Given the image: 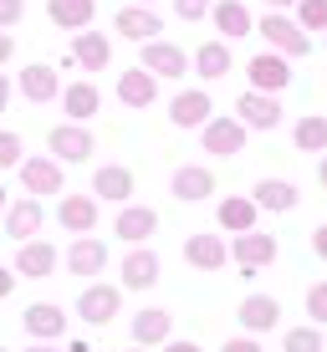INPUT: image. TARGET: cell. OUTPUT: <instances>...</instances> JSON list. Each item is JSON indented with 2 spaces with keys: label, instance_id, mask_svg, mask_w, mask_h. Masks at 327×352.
Wrapping results in <instances>:
<instances>
[{
  "label": "cell",
  "instance_id": "obj_4",
  "mask_svg": "<svg viewBox=\"0 0 327 352\" xmlns=\"http://www.w3.org/2000/svg\"><path fill=\"white\" fill-rule=\"evenodd\" d=\"M246 123L240 118H210V123L200 128V138H204V153H215V159H235L240 148H246Z\"/></svg>",
  "mask_w": 327,
  "mask_h": 352
},
{
  "label": "cell",
  "instance_id": "obj_35",
  "mask_svg": "<svg viewBox=\"0 0 327 352\" xmlns=\"http://www.w3.org/2000/svg\"><path fill=\"white\" fill-rule=\"evenodd\" d=\"M297 26L302 31H327V0H297Z\"/></svg>",
  "mask_w": 327,
  "mask_h": 352
},
{
  "label": "cell",
  "instance_id": "obj_18",
  "mask_svg": "<svg viewBox=\"0 0 327 352\" xmlns=\"http://www.w3.org/2000/svg\"><path fill=\"white\" fill-rule=\"evenodd\" d=\"M67 271L72 276H103L107 271V245L98 235H77L72 250H67Z\"/></svg>",
  "mask_w": 327,
  "mask_h": 352
},
{
  "label": "cell",
  "instance_id": "obj_34",
  "mask_svg": "<svg viewBox=\"0 0 327 352\" xmlns=\"http://www.w3.org/2000/svg\"><path fill=\"white\" fill-rule=\"evenodd\" d=\"M282 352H322V327H292L282 337Z\"/></svg>",
  "mask_w": 327,
  "mask_h": 352
},
{
  "label": "cell",
  "instance_id": "obj_19",
  "mask_svg": "<svg viewBox=\"0 0 327 352\" xmlns=\"http://www.w3.org/2000/svg\"><path fill=\"white\" fill-rule=\"evenodd\" d=\"M169 194H174V199H184V204H200V199H210V194H215V174H210L204 164H184V168H174Z\"/></svg>",
  "mask_w": 327,
  "mask_h": 352
},
{
  "label": "cell",
  "instance_id": "obj_30",
  "mask_svg": "<svg viewBox=\"0 0 327 352\" xmlns=\"http://www.w3.org/2000/svg\"><path fill=\"white\" fill-rule=\"evenodd\" d=\"M98 107H103V92L92 87V82H72V87H62V113H67V123H87Z\"/></svg>",
  "mask_w": 327,
  "mask_h": 352
},
{
  "label": "cell",
  "instance_id": "obj_8",
  "mask_svg": "<svg viewBox=\"0 0 327 352\" xmlns=\"http://www.w3.org/2000/svg\"><path fill=\"white\" fill-rule=\"evenodd\" d=\"M235 113H240V123L256 128V133H271L276 123H282V102H276L271 92H256V87L235 97Z\"/></svg>",
  "mask_w": 327,
  "mask_h": 352
},
{
  "label": "cell",
  "instance_id": "obj_12",
  "mask_svg": "<svg viewBox=\"0 0 327 352\" xmlns=\"http://www.w3.org/2000/svg\"><path fill=\"white\" fill-rule=\"evenodd\" d=\"M56 245L52 240H21V250H16V276H26V281H41V276H52L56 271Z\"/></svg>",
  "mask_w": 327,
  "mask_h": 352
},
{
  "label": "cell",
  "instance_id": "obj_9",
  "mask_svg": "<svg viewBox=\"0 0 327 352\" xmlns=\"http://www.w3.org/2000/svg\"><path fill=\"white\" fill-rule=\"evenodd\" d=\"M21 168V184H26V194H36V199H41V194H62V164L52 159V153H41V159H21L16 164Z\"/></svg>",
  "mask_w": 327,
  "mask_h": 352
},
{
  "label": "cell",
  "instance_id": "obj_52",
  "mask_svg": "<svg viewBox=\"0 0 327 352\" xmlns=\"http://www.w3.org/2000/svg\"><path fill=\"white\" fill-rule=\"evenodd\" d=\"M0 352H10V347H0Z\"/></svg>",
  "mask_w": 327,
  "mask_h": 352
},
{
  "label": "cell",
  "instance_id": "obj_38",
  "mask_svg": "<svg viewBox=\"0 0 327 352\" xmlns=\"http://www.w3.org/2000/svg\"><path fill=\"white\" fill-rule=\"evenodd\" d=\"M210 6H215V0H174V16L179 21H204V16H210Z\"/></svg>",
  "mask_w": 327,
  "mask_h": 352
},
{
  "label": "cell",
  "instance_id": "obj_37",
  "mask_svg": "<svg viewBox=\"0 0 327 352\" xmlns=\"http://www.w3.org/2000/svg\"><path fill=\"white\" fill-rule=\"evenodd\" d=\"M307 317H312V327H327V281L307 291Z\"/></svg>",
  "mask_w": 327,
  "mask_h": 352
},
{
  "label": "cell",
  "instance_id": "obj_3",
  "mask_svg": "<svg viewBox=\"0 0 327 352\" xmlns=\"http://www.w3.org/2000/svg\"><path fill=\"white\" fill-rule=\"evenodd\" d=\"M123 311V286H107V281H92V286H82V296H77V317L82 322H92V327H107Z\"/></svg>",
  "mask_w": 327,
  "mask_h": 352
},
{
  "label": "cell",
  "instance_id": "obj_47",
  "mask_svg": "<svg viewBox=\"0 0 327 352\" xmlns=\"http://www.w3.org/2000/svg\"><path fill=\"white\" fill-rule=\"evenodd\" d=\"M26 352H62V347H56V342H31Z\"/></svg>",
  "mask_w": 327,
  "mask_h": 352
},
{
  "label": "cell",
  "instance_id": "obj_10",
  "mask_svg": "<svg viewBox=\"0 0 327 352\" xmlns=\"http://www.w3.org/2000/svg\"><path fill=\"white\" fill-rule=\"evenodd\" d=\"M21 327L31 332V342H56V337L67 332V311L56 307V301H31L26 317H21Z\"/></svg>",
  "mask_w": 327,
  "mask_h": 352
},
{
  "label": "cell",
  "instance_id": "obj_27",
  "mask_svg": "<svg viewBox=\"0 0 327 352\" xmlns=\"http://www.w3.org/2000/svg\"><path fill=\"white\" fill-rule=\"evenodd\" d=\"M210 16H215V31H220L225 41H235V36H251V31H256V16H251L240 0H215Z\"/></svg>",
  "mask_w": 327,
  "mask_h": 352
},
{
  "label": "cell",
  "instance_id": "obj_33",
  "mask_svg": "<svg viewBox=\"0 0 327 352\" xmlns=\"http://www.w3.org/2000/svg\"><path fill=\"white\" fill-rule=\"evenodd\" d=\"M292 143L302 153H327V118L322 113H307V118H297V128H292Z\"/></svg>",
  "mask_w": 327,
  "mask_h": 352
},
{
  "label": "cell",
  "instance_id": "obj_40",
  "mask_svg": "<svg viewBox=\"0 0 327 352\" xmlns=\"http://www.w3.org/2000/svg\"><path fill=\"white\" fill-rule=\"evenodd\" d=\"M220 352H261V342H256V337L246 332V337H230V342H225Z\"/></svg>",
  "mask_w": 327,
  "mask_h": 352
},
{
  "label": "cell",
  "instance_id": "obj_29",
  "mask_svg": "<svg viewBox=\"0 0 327 352\" xmlns=\"http://www.w3.org/2000/svg\"><path fill=\"white\" fill-rule=\"evenodd\" d=\"M154 281H159V256L143 250V245H133L128 261H123V291H149Z\"/></svg>",
  "mask_w": 327,
  "mask_h": 352
},
{
  "label": "cell",
  "instance_id": "obj_6",
  "mask_svg": "<svg viewBox=\"0 0 327 352\" xmlns=\"http://www.w3.org/2000/svg\"><path fill=\"white\" fill-rule=\"evenodd\" d=\"M230 261H235L246 276L266 271V265L276 261V235H261V230H246V235H235V245H230Z\"/></svg>",
  "mask_w": 327,
  "mask_h": 352
},
{
  "label": "cell",
  "instance_id": "obj_2",
  "mask_svg": "<svg viewBox=\"0 0 327 352\" xmlns=\"http://www.w3.org/2000/svg\"><path fill=\"white\" fill-rule=\"evenodd\" d=\"M46 153H52L56 164H87L92 153H98V143H92V133L82 123H56L46 133Z\"/></svg>",
  "mask_w": 327,
  "mask_h": 352
},
{
  "label": "cell",
  "instance_id": "obj_13",
  "mask_svg": "<svg viewBox=\"0 0 327 352\" xmlns=\"http://www.w3.org/2000/svg\"><path fill=\"white\" fill-rule=\"evenodd\" d=\"M56 220H62V230H72V235H92V230H98V199H92V194H62Z\"/></svg>",
  "mask_w": 327,
  "mask_h": 352
},
{
  "label": "cell",
  "instance_id": "obj_43",
  "mask_svg": "<svg viewBox=\"0 0 327 352\" xmlns=\"http://www.w3.org/2000/svg\"><path fill=\"white\" fill-rule=\"evenodd\" d=\"M10 291H16V276H10V265H0V301H6Z\"/></svg>",
  "mask_w": 327,
  "mask_h": 352
},
{
  "label": "cell",
  "instance_id": "obj_28",
  "mask_svg": "<svg viewBox=\"0 0 327 352\" xmlns=\"http://www.w3.org/2000/svg\"><path fill=\"white\" fill-rule=\"evenodd\" d=\"M46 16L62 31H87L92 16H98V0H46Z\"/></svg>",
  "mask_w": 327,
  "mask_h": 352
},
{
  "label": "cell",
  "instance_id": "obj_46",
  "mask_svg": "<svg viewBox=\"0 0 327 352\" xmlns=\"http://www.w3.org/2000/svg\"><path fill=\"white\" fill-rule=\"evenodd\" d=\"M297 0H266V10H292Z\"/></svg>",
  "mask_w": 327,
  "mask_h": 352
},
{
  "label": "cell",
  "instance_id": "obj_32",
  "mask_svg": "<svg viewBox=\"0 0 327 352\" xmlns=\"http://www.w3.org/2000/svg\"><path fill=\"white\" fill-rule=\"evenodd\" d=\"M256 199L251 194H230V199H220V230H230V235H246V230H256Z\"/></svg>",
  "mask_w": 327,
  "mask_h": 352
},
{
  "label": "cell",
  "instance_id": "obj_14",
  "mask_svg": "<svg viewBox=\"0 0 327 352\" xmlns=\"http://www.w3.org/2000/svg\"><path fill=\"white\" fill-rule=\"evenodd\" d=\"M154 230H159V214H154L149 204H123V210H118V220H113V235L128 240V245H143Z\"/></svg>",
  "mask_w": 327,
  "mask_h": 352
},
{
  "label": "cell",
  "instance_id": "obj_48",
  "mask_svg": "<svg viewBox=\"0 0 327 352\" xmlns=\"http://www.w3.org/2000/svg\"><path fill=\"white\" fill-rule=\"evenodd\" d=\"M317 184L327 189V153H322V164H317Z\"/></svg>",
  "mask_w": 327,
  "mask_h": 352
},
{
  "label": "cell",
  "instance_id": "obj_31",
  "mask_svg": "<svg viewBox=\"0 0 327 352\" xmlns=\"http://www.w3.org/2000/svg\"><path fill=\"white\" fill-rule=\"evenodd\" d=\"M189 67H195V77H204V82H220L230 72V46L225 41H200L195 56H189Z\"/></svg>",
  "mask_w": 327,
  "mask_h": 352
},
{
  "label": "cell",
  "instance_id": "obj_26",
  "mask_svg": "<svg viewBox=\"0 0 327 352\" xmlns=\"http://www.w3.org/2000/svg\"><path fill=\"white\" fill-rule=\"evenodd\" d=\"M21 97H26V102H52V97H62V77L46 62L21 67Z\"/></svg>",
  "mask_w": 327,
  "mask_h": 352
},
{
  "label": "cell",
  "instance_id": "obj_45",
  "mask_svg": "<svg viewBox=\"0 0 327 352\" xmlns=\"http://www.w3.org/2000/svg\"><path fill=\"white\" fill-rule=\"evenodd\" d=\"M6 107H10V77L0 72V113H6Z\"/></svg>",
  "mask_w": 327,
  "mask_h": 352
},
{
  "label": "cell",
  "instance_id": "obj_11",
  "mask_svg": "<svg viewBox=\"0 0 327 352\" xmlns=\"http://www.w3.org/2000/svg\"><path fill=\"white\" fill-rule=\"evenodd\" d=\"M210 113H215V102H210L204 87H189V92H179L174 102H169V123L174 128H204Z\"/></svg>",
  "mask_w": 327,
  "mask_h": 352
},
{
  "label": "cell",
  "instance_id": "obj_15",
  "mask_svg": "<svg viewBox=\"0 0 327 352\" xmlns=\"http://www.w3.org/2000/svg\"><path fill=\"white\" fill-rule=\"evenodd\" d=\"M154 97H159V77L143 67H128L118 72V102L123 107H154Z\"/></svg>",
  "mask_w": 327,
  "mask_h": 352
},
{
  "label": "cell",
  "instance_id": "obj_51",
  "mask_svg": "<svg viewBox=\"0 0 327 352\" xmlns=\"http://www.w3.org/2000/svg\"><path fill=\"white\" fill-rule=\"evenodd\" d=\"M128 352H143V347H133V342H128Z\"/></svg>",
  "mask_w": 327,
  "mask_h": 352
},
{
  "label": "cell",
  "instance_id": "obj_7",
  "mask_svg": "<svg viewBox=\"0 0 327 352\" xmlns=\"http://www.w3.org/2000/svg\"><path fill=\"white\" fill-rule=\"evenodd\" d=\"M138 67L143 72H154V77H184L189 72V56H184V46H174V41H159V36H154V41H143V56H138Z\"/></svg>",
  "mask_w": 327,
  "mask_h": 352
},
{
  "label": "cell",
  "instance_id": "obj_21",
  "mask_svg": "<svg viewBox=\"0 0 327 352\" xmlns=\"http://www.w3.org/2000/svg\"><path fill=\"white\" fill-rule=\"evenodd\" d=\"M72 62H77L82 72H103L107 62H113V41H107L103 31H77L72 36Z\"/></svg>",
  "mask_w": 327,
  "mask_h": 352
},
{
  "label": "cell",
  "instance_id": "obj_44",
  "mask_svg": "<svg viewBox=\"0 0 327 352\" xmlns=\"http://www.w3.org/2000/svg\"><path fill=\"white\" fill-rule=\"evenodd\" d=\"M164 352H204L200 342H184V337H179V342H164Z\"/></svg>",
  "mask_w": 327,
  "mask_h": 352
},
{
  "label": "cell",
  "instance_id": "obj_50",
  "mask_svg": "<svg viewBox=\"0 0 327 352\" xmlns=\"http://www.w3.org/2000/svg\"><path fill=\"white\" fill-rule=\"evenodd\" d=\"M133 6H159V0H133Z\"/></svg>",
  "mask_w": 327,
  "mask_h": 352
},
{
  "label": "cell",
  "instance_id": "obj_5",
  "mask_svg": "<svg viewBox=\"0 0 327 352\" xmlns=\"http://www.w3.org/2000/svg\"><path fill=\"white\" fill-rule=\"evenodd\" d=\"M246 77H251V87L256 92H286L292 87V67H286V56L282 52H261V56H251L246 62Z\"/></svg>",
  "mask_w": 327,
  "mask_h": 352
},
{
  "label": "cell",
  "instance_id": "obj_22",
  "mask_svg": "<svg viewBox=\"0 0 327 352\" xmlns=\"http://www.w3.org/2000/svg\"><path fill=\"white\" fill-rule=\"evenodd\" d=\"M235 322L246 327L251 337H261V332H271V327L282 322V301H276V296H246L240 311H235Z\"/></svg>",
  "mask_w": 327,
  "mask_h": 352
},
{
  "label": "cell",
  "instance_id": "obj_41",
  "mask_svg": "<svg viewBox=\"0 0 327 352\" xmlns=\"http://www.w3.org/2000/svg\"><path fill=\"white\" fill-rule=\"evenodd\" d=\"M10 56H16V36H10V31H0V67H6Z\"/></svg>",
  "mask_w": 327,
  "mask_h": 352
},
{
  "label": "cell",
  "instance_id": "obj_20",
  "mask_svg": "<svg viewBox=\"0 0 327 352\" xmlns=\"http://www.w3.org/2000/svg\"><path fill=\"white\" fill-rule=\"evenodd\" d=\"M184 261L195 265V271H210V276H215V271L230 261V245H225L220 235H204V230H200V235L184 240Z\"/></svg>",
  "mask_w": 327,
  "mask_h": 352
},
{
  "label": "cell",
  "instance_id": "obj_24",
  "mask_svg": "<svg viewBox=\"0 0 327 352\" xmlns=\"http://www.w3.org/2000/svg\"><path fill=\"white\" fill-rule=\"evenodd\" d=\"M92 199L128 204V199H133V168H123V164H103L98 174H92Z\"/></svg>",
  "mask_w": 327,
  "mask_h": 352
},
{
  "label": "cell",
  "instance_id": "obj_25",
  "mask_svg": "<svg viewBox=\"0 0 327 352\" xmlns=\"http://www.w3.org/2000/svg\"><path fill=\"white\" fill-rule=\"evenodd\" d=\"M251 199H256V210H271V214H292L297 210V184L292 179H261L256 189H251Z\"/></svg>",
  "mask_w": 327,
  "mask_h": 352
},
{
  "label": "cell",
  "instance_id": "obj_16",
  "mask_svg": "<svg viewBox=\"0 0 327 352\" xmlns=\"http://www.w3.org/2000/svg\"><path fill=\"white\" fill-rule=\"evenodd\" d=\"M41 199L36 194H26V199H16V204H6V235L10 240H36L41 235Z\"/></svg>",
  "mask_w": 327,
  "mask_h": 352
},
{
  "label": "cell",
  "instance_id": "obj_49",
  "mask_svg": "<svg viewBox=\"0 0 327 352\" xmlns=\"http://www.w3.org/2000/svg\"><path fill=\"white\" fill-rule=\"evenodd\" d=\"M6 204H10V189H6V184H0V214H6Z\"/></svg>",
  "mask_w": 327,
  "mask_h": 352
},
{
  "label": "cell",
  "instance_id": "obj_17",
  "mask_svg": "<svg viewBox=\"0 0 327 352\" xmlns=\"http://www.w3.org/2000/svg\"><path fill=\"white\" fill-rule=\"evenodd\" d=\"M113 31H123V41H138V46H143V41H154V36L164 31V21L154 16L149 6H123V10L113 16Z\"/></svg>",
  "mask_w": 327,
  "mask_h": 352
},
{
  "label": "cell",
  "instance_id": "obj_23",
  "mask_svg": "<svg viewBox=\"0 0 327 352\" xmlns=\"http://www.w3.org/2000/svg\"><path fill=\"white\" fill-rule=\"evenodd\" d=\"M169 332H174V317H169L164 307H143L138 317H133V347H164Z\"/></svg>",
  "mask_w": 327,
  "mask_h": 352
},
{
  "label": "cell",
  "instance_id": "obj_42",
  "mask_svg": "<svg viewBox=\"0 0 327 352\" xmlns=\"http://www.w3.org/2000/svg\"><path fill=\"white\" fill-rule=\"evenodd\" d=\"M312 250H317V261H327V225L312 230Z\"/></svg>",
  "mask_w": 327,
  "mask_h": 352
},
{
  "label": "cell",
  "instance_id": "obj_39",
  "mask_svg": "<svg viewBox=\"0 0 327 352\" xmlns=\"http://www.w3.org/2000/svg\"><path fill=\"white\" fill-rule=\"evenodd\" d=\"M21 16H26V0H0V31H10Z\"/></svg>",
  "mask_w": 327,
  "mask_h": 352
},
{
  "label": "cell",
  "instance_id": "obj_1",
  "mask_svg": "<svg viewBox=\"0 0 327 352\" xmlns=\"http://www.w3.org/2000/svg\"><path fill=\"white\" fill-rule=\"evenodd\" d=\"M256 31H261V41L271 46V52H282L286 62H302V56L312 52V36L297 26L286 10H266V16L256 21Z\"/></svg>",
  "mask_w": 327,
  "mask_h": 352
},
{
  "label": "cell",
  "instance_id": "obj_36",
  "mask_svg": "<svg viewBox=\"0 0 327 352\" xmlns=\"http://www.w3.org/2000/svg\"><path fill=\"white\" fill-rule=\"evenodd\" d=\"M26 159V148H21V133H6L0 128V168H16Z\"/></svg>",
  "mask_w": 327,
  "mask_h": 352
}]
</instances>
